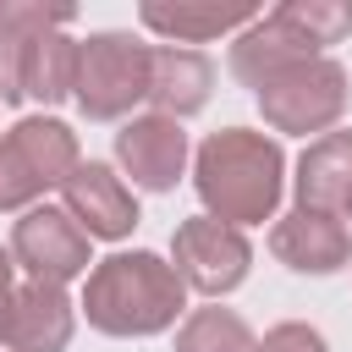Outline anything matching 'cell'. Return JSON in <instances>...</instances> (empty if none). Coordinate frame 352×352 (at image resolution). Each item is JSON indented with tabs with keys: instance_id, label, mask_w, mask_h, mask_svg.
I'll use <instances>...</instances> for the list:
<instances>
[{
	"instance_id": "cell-11",
	"label": "cell",
	"mask_w": 352,
	"mask_h": 352,
	"mask_svg": "<svg viewBox=\"0 0 352 352\" xmlns=\"http://www.w3.org/2000/svg\"><path fill=\"white\" fill-rule=\"evenodd\" d=\"M292 192H297V209L308 214H330V220L352 214V126H336L302 148Z\"/></svg>"
},
{
	"instance_id": "cell-8",
	"label": "cell",
	"mask_w": 352,
	"mask_h": 352,
	"mask_svg": "<svg viewBox=\"0 0 352 352\" xmlns=\"http://www.w3.org/2000/svg\"><path fill=\"white\" fill-rule=\"evenodd\" d=\"M60 209L88 231V242H94V236H99V242H121V236H132V226L143 220L132 187H126V182L116 176V165H104V160H82V165L60 182Z\"/></svg>"
},
{
	"instance_id": "cell-5",
	"label": "cell",
	"mask_w": 352,
	"mask_h": 352,
	"mask_svg": "<svg viewBox=\"0 0 352 352\" xmlns=\"http://www.w3.org/2000/svg\"><path fill=\"white\" fill-rule=\"evenodd\" d=\"M253 99H258V116L275 132H292V138H308L314 132V138H324L346 116L352 82H346V66L341 60L314 55V60H297V66L275 72L270 82H258Z\"/></svg>"
},
{
	"instance_id": "cell-1",
	"label": "cell",
	"mask_w": 352,
	"mask_h": 352,
	"mask_svg": "<svg viewBox=\"0 0 352 352\" xmlns=\"http://www.w3.org/2000/svg\"><path fill=\"white\" fill-rule=\"evenodd\" d=\"M192 187L209 220L220 226H264L286 192V154L275 138L253 126H220L192 154Z\"/></svg>"
},
{
	"instance_id": "cell-6",
	"label": "cell",
	"mask_w": 352,
	"mask_h": 352,
	"mask_svg": "<svg viewBox=\"0 0 352 352\" xmlns=\"http://www.w3.org/2000/svg\"><path fill=\"white\" fill-rule=\"evenodd\" d=\"M170 270H176V280H182L187 292L220 302L226 292H236V286L248 280L253 248H248V236H242L236 226H220V220H209V214H192V220H182L176 236H170Z\"/></svg>"
},
{
	"instance_id": "cell-9",
	"label": "cell",
	"mask_w": 352,
	"mask_h": 352,
	"mask_svg": "<svg viewBox=\"0 0 352 352\" xmlns=\"http://www.w3.org/2000/svg\"><path fill=\"white\" fill-rule=\"evenodd\" d=\"M116 165L132 176V187L170 192L182 182V170H187V132H182V121L154 116V110L121 121V132H116Z\"/></svg>"
},
{
	"instance_id": "cell-18",
	"label": "cell",
	"mask_w": 352,
	"mask_h": 352,
	"mask_svg": "<svg viewBox=\"0 0 352 352\" xmlns=\"http://www.w3.org/2000/svg\"><path fill=\"white\" fill-rule=\"evenodd\" d=\"M253 346L258 341H253L248 319L236 308H220V302L192 308L176 330V352H253Z\"/></svg>"
},
{
	"instance_id": "cell-20",
	"label": "cell",
	"mask_w": 352,
	"mask_h": 352,
	"mask_svg": "<svg viewBox=\"0 0 352 352\" xmlns=\"http://www.w3.org/2000/svg\"><path fill=\"white\" fill-rule=\"evenodd\" d=\"M253 352H330V346H324V336H319L314 324H302V319H286V324L264 330V341H258Z\"/></svg>"
},
{
	"instance_id": "cell-2",
	"label": "cell",
	"mask_w": 352,
	"mask_h": 352,
	"mask_svg": "<svg viewBox=\"0 0 352 352\" xmlns=\"http://www.w3.org/2000/svg\"><path fill=\"white\" fill-rule=\"evenodd\" d=\"M77 308L88 314V324L99 336L143 341V336L170 330L187 314V286L176 280L170 258H160L148 248H132V253H110L88 270Z\"/></svg>"
},
{
	"instance_id": "cell-17",
	"label": "cell",
	"mask_w": 352,
	"mask_h": 352,
	"mask_svg": "<svg viewBox=\"0 0 352 352\" xmlns=\"http://www.w3.org/2000/svg\"><path fill=\"white\" fill-rule=\"evenodd\" d=\"M72 82H77V38L66 28L38 33L22 60V99L60 104V99H72Z\"/></svg>"
},
{
	"instance_id": "cell-7",
	"label": "cell",
	"mask_w": 352,
	"mask_h": 352,
	"mask_svg": "<svg viewBox=\"0 0 352 352\" xmlns=\"http://www.w3.org/2000/svg\"><path fill=\"white\" fill-rule=\"evenodd\" d=\"M11 258L16 270H28V280H50V286H66L77 275L94 270V253H88V231L66 214V209H50V204H33L16 226H11Z\"/></svg>"
},
{
	"instance_id": "cell-19",
	"label": "cell",
	"mask_w": 352,
	"mask_h": 352,
	"mask_svg": "<svg viewBox=\"0 0 352 352\" xmlns=\"http://www.w3.org/2000/svg\"><path fill=\"white\" fill-rule=\"evenodd\" d=\"M44 198V187H38V176L28 170V160L11 148V138H0V209H33Z\"/></svg>"
},
{
	"instance_id": "cell-3",
	"label": "cell",
	"mask_w": 352,
	"mask_h": 352,
	"mask_svg": "<svg viewBox=\"0 0 352 352\" xmlns=\"http://www.w3.org/2000/svg\"><path fill=\"white\" fill-rule=\"evenodd\" d=\"M352 33V6L346 0H280L275 11H258L236 38H231V77L242 88L270 82L275 72L324 55Z\"/></svg>"
},
{
	"instance_id": "cell-21",
	"label": "cell",
	"mask_w": 352,
	"mask_h": 352,
	"mask_svg": "<svg viewBox=\"0 0 352 352\" xmlns=\"http://www.w3.org/2000/svg\"><path fill=\"white\" fill-rule=\"evenodd\" d=\"M11 297H16V258H11V248H0V341H6V319H11Z\"/></svg>"
},
{
	"instance_id": "cell-14",
	"label": "cell",
	"mask_w": 352,
	"mask_h": 352,
	"mask_svg": "<svg viewBox=\"0 0 352 352\" xmlns=\"http://www.w3.org/2000/svg\"><path fill=\"white\" fill-rule=\"evenodd\" d=\"M72 6H38V0H0V104H22V60L28 44L50 28H66Z\"/></svg>"
},
{
	"instance_id": "cell-15",
	"label": "cell",
	"mask_w": 352,
	"mask_h": 352,
	"mask_svg": "<svg viewBox=\"0 0 352 352\" xmlns=\"http://www.w3.org/2000/svg\"><path fill=\"white\" fill-rule=\"evenodd\" d=\"M11 148L28 160V170L38 176V187H60L77 165H82V148H77V132L55 116H22L11 132Z\"/></svg>"
},
{
	"instance_id": "cell-16",
	"label": "cell",
	"mask_w": 352,
	"mask_h": 352,
	"mask_svg": "<svg viewBox=\"0 0 352 352\" xmlns=\"http://www.w3.org/2000/svg\"><path fill=\"white\" fill-rule=\"evenodd\" d=\"M148 33L170 38V44H209V38H226V33H242L258 11L253 6H143L138 11Z\"/></svg>"
},
{
	"instance_id": "cell-10",
	"label": "cell",
	"mask_w": 352,
	"mask_h": 352,
	"mask_svg": "<svg viewBox=\"0 0 352 352\" xmlns=\"http://www.w3.org/2000/svg\"><path fill=\"white\" fill-rule=\"evenodd\" d=\"M270 253H275V264H286L297 275H336L352 264V231H346V220L292 209L270 226Z\"/></svg>"
},
{
	"instance_id": "cell-4",
	"label": "cell",
	"mask_w": 352,
	"mask_h": 352,
	"mask_svg": "<svg viewBox=\"0 0 352 352\" xmlns=\"http://www.w3.org/2000/svg\"><path fill=\"white\" fill-rule=\"evenodd\" d=\"M72 99H77V110L88 121H126L132 104L148 99V44L121 33V28L77 38Z\"/></svg>"
},
{
	"instance_id": "cell-22",
	"label": "cell",
	"mask_w": 352,
	"mask_h": 352,
	"mask_svg": "<svg viewBox=\"0 0 352 352\" xmlns=\"http://www.w3.org/2000/svg\"><path fill=\"white\" fill-rule=\"evenodd\" d=\"M346 220H352V214H346Z\"/></svg>"
},
{
	"instance_id": "cell-12",
	"label": "cell",
	"mask_w": 352,
	"mask_h": 352,
	"mask_svg": "<svg viewBox=\"0 0 352 352\" xmlns=\"http://www.w3.org/2000/svg\"><path fill=\"white\" fill-rule=\"evenodd\" d=\"M77 330V302L66 297V286L50 280H22L11 297V319H6V352H66Z\"/></svg>"
},
{
	"instance_id": "cell-13",
	"label": "cell",
	"mask_w": 352,
	"mask_h": 352,
	"mask_svg": "<svg viewBox=\"0 0 352 352\" xmlns=\"http://www.w3.org/2000/svg\"><path fill=\"white\" fill-rule=\"evenodd\" d=\"M209 88H214V60L204 50L148 44V104H154V116L187 121L209 104Z\"/></svg>"
}]
</instances>
